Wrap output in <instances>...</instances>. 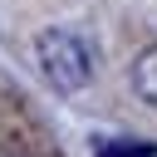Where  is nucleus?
Listing matches in <instances>:
<instances>
[{
    "instance_id": "nucleus-2",
    "label": "nucleus",
    "mask_w": 157,
    "mask_h": 157,
    "mask_svg": "<svg viewBox=\"0 0 157 157\" xmlns=\"http://www.w3.org/2000/svg\"><path fill=\"white\" fill-rule=\"evenodd\" d=\"M128 78H132V93H137L142 103H152V108H157V44H147V49L132 59Z\"/></svg>"
},
{
    "instance_id": "nucleus-1",
    "label": "nucleus",
    "mask_w": 157,
    "mask_h": 157,
    "mask_svg": "<svg viewBox=\"0 0 157 157\" xmlns=\"http://www.w3.org/2000/svg\"><path fill=\"white\" fill-rule=\"evenodd\" d=\"M34 54H39L44 78H49L59 93H78V88L93 78V49H88L74 29H44L39 44H34Z\"/></svg>"
},
{
    "instance_id": "nucleus-3",
    "label": "nucleus",
    "mask_w": 157,
    "mask_h": 157,
    "mask_svg": "<svg viewBox=\"0 0 157 157\" xmlns=\"http://www.w3.org/2000/svg\"><path fill=\"white\" fill-rule=\"evenodd\" d=\"M93 157H157V142H147V137H113V142H98Z\"/></svg>"
}]
</instances>
